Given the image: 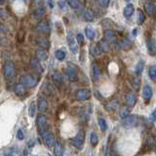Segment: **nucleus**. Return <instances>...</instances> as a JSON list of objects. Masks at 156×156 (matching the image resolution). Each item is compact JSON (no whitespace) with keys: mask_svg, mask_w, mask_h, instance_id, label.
Wrapping results in <instances>:
<instances>
[{"mask_svg":"<svg viewBox=\"0 0 156 156\" xmlns=\"http://www.w3.org/2000/svg\"><path fill=\"white\" fill-rule=\"evenodd\" d=\"M3 74L7 80L14 79L15 75H16V68H15L13 62L8 61L5 62L4 66H3Z\"/></svg>","mask_w":156,"mask_h":156,"instance_id":"obj_1","label":"nucleus"},{"mask_svg":"<svg viewBox=\"0 0 156 156\" xmlns=\"http://www.w3.org/2000/svg\"><path fill=\"white\" fill-rule=\"evenodd\" d=\"M38 131L41 136H45L47 134V116L45 114H39L36 119Z\"/></svg>","mask_w":156,"mask_h":156,"instance_id":"obj_2","label":"nucleus"},{"mask_svg":"<svg viewBox=\"0 0 156 156\" xmlns=\"http://www.w3.org/2000/svg\"><path fill=\"white\" fill-rule=\"evenodd\" d=\"M138 123H139V119L136 115H128V116L123 118L121 122L122 126H123L124 128H128V129L136 127V126L138 125Z\"/></svg>","mask_w":156,"mask_h":156,"instance_id":"obj_3","label":"nucleus"},{"mask_svg":"<svg viewBox=\"0 0 156 156\" xmlns=\"http://www.w3.org/2000/svg\"><path fill=\"white\" fill-rule=\"evenodd\" d=\"M85 142V134L83 131H79L72 140V144L77 148H81Z\"/></svg>","mask_w":156,"mask_h":156,"instance_id":"obj_4","label":"nucleus"},{"mask_svg":"<svg viewBox=\"0 0 156 156\" xmlns=\"http://www.w3.org/2000/svg\"><path fill=\"white\" fill-rule=\"evenodd\" d=\"M22 84H24L25 87H28V88H32L34 87L37 81L34 77H33L32 75H30V74H27V75H25L22 77V81H21Z\"/></svg>","mask_w":156,"mask_h":156,"instance_id":"obj_5","label":"nucleus"},{"mask_svg":"<svg viewBox=\"0 0 156 156\" xmlns=\"http://www.w3.org/2000/svg\"><path fill=\"white\" fill-rule=\"evenodd\" d=\"M68 43L69 50L71 51L73 54H76L77 51H78V47H77L76 39L74 38L72 32H68Z\"/></svg>","mask_w":156,"mask_h":156,"instance_id":"obj_6","label":"nucleus"},{"mask_svg":"<svg viewBox=\"0 0 156 156\" xmlns=\"http://www.w3.org/2000/svg\"><path fill=\"white\" fill-rule=\"evenodd\" d=\"M66 75H68L69 81H71V82H75V81L78 80L76 69L71 65H68V68H66Z\"/></svg>","mask_w":156,"mask_h":156,"instance_id":"obj_7","label":"nucleus"},{"mask_svg":"<svg viewBox=\"0 0 156 156\" xmlns=\"http://www.w3.org/2000/svg\"><path fill=\"white\" fill-rule=\"evenodd\" d=\"M91 97V92L87 90V89H81L78 90L76 93V99L78 101H87L90 99Z\"/></svg>","mask_w":156,"mask_h":156,"instance_id":"obj_8","label":"nucleus"},{"mask_svg":"<svg viewBox=\"0 0 156 156\" xmlns=\"http://www.w3.org/2000/svg\"><path fill=\"white\" fill-rule=\"evenodd\" d=\"M29 65H30V68L37 73L43 72V68H42L41 64H40V61L37 58H32L30 60V62H29Z\"/></svg>","mask_w":156,"mask_h":156,"instance_id":"obj_9","label":"nucleus"},{"mask_svg":"<svg viewBox=\"0 0 156 156\" xmlns=\"http://www.w3.org/2000/svg\"><path fill=\"white\" fill-rule=\"evenodd\" d=\"M36 44L38 45L39 48H41L43 50H46V49H49L50 47V42L46 37L44 36H40V37H37L36 38Z\"/></svg>","mask_w":156,"mask_h":156,"instance_id":"obj_10","label":"nucleus"},{"mask_svg":"<svg viewBox=\"0 0 156 156\" xmlns=\"http://www.w3.org/2000/svg\"><path fill=\"white\" fill-rule=\"evenodd\" d=\"M36 30L38 31L39 33H43V34H46L50 31V27H49V25H48L47 22L45 21H41L39 22L38 25L36 27Z\"/></svg>","mask_w":156,"mask_h":156,"instance_id":"obj_11","label":"nucleus"},{"mask_svg":"<svg viewBox=\"0 0 156 156\" xmlns=\"http://www.w3.org/2000/svg\"><path fill=\"white\" fill-rule=\"evenodd\" d=\"M137 103V95L134 92H129L126 95V103L130 107H133Z\"/></svg>","mask_w":156,"mask_h":156,"instance_id":"obj_12","label":"nucleus"},{"mask_svg":"<svg viewBox=\"0 0 156 156\" xmlns=\"http://www.w3.org/2000/svg\"><path fill=\"white\" fill-rule=\"evenodd\" d=\"M44 140H45V143L48 147H52L53 146H55V137L53 135V133L51 132H47V134L44 136Z\"/></svg>","mask_w":156,"mask_h":156,"instance_id":"obj_13","label":"nucleus"},{"mask_svg":"<svg viewBox=\"0 0 156 156\" xmlns=\"http://www.w3.org/2000/svg\"><path fill=\"white\" fill-rule=\"evenodd\" d=\"M146 47H147V51L151 56H154L156 54V43L153 39H147L146 41Z\"/></svg>","mask_w":156,"mask_h":156,"instance_id":"obj_14","label":"nucleus"},{"mask_svg":"<svg viewBox=\"0 0 156 156\" xmlns=\"http://www.w3.org/2000/svg\"><path fill=\"white\" fill-rule=\"evenodd\" d=\"M25 93H27V87H25L24 84L19 83L15 86V94H16L17 96L23 97L25 95Z\"/></svg>","mask_w":156,"mask_h":156,"instance_id":"obj_15","label":"nucleus"},{"mask_svg":"<svg viewBox=\"0 0 156 156\" xmlns=\"http://www.w3.org/2000/svg\"><path fill=\"white\" fill-rule=\"evenodd\" d=\"M92 75L95 81H99L100 77H101V69L96 62L92 65Z\"/></svg>","mask_w":156,"mask_h":156,"instance_id":"obj_16","label":"nucleus"},{"mask_svg":"<svg viewBox=\"0 0 156 156\" xmlns=\"http://www.w3.org/2000/svg\"><path fill=\"white\" fill-rule=\"evenodd\" d=\"M152 94H153V92H152V88L150 86H148V85H146L143 89V99L146 100V101H149V100L152 98Z\"/></svg>","mask_w":156,"mask_h":156,"instance_id":"obj_17","label":"nucleus"},{"mask_svg":"<svg viewBox=\"0 0 156 156\" xmlns=\"http://www.w3.org/2000/svg\"><path fill=\"white\" fill-rule=\"evenodd\" d=\"M98 47H99V49L101 50L102 53H107V52H109V44L108 42L106 41V40H100L99 43H98Z\"/></svg>","mask_w":156,"mask_h":156,"instance_id":"obj_18","label":"nucleus"},{"mask_svg":"<svg viewBox=\"0 0 156 156\" xmlns=\"http://www.w3.org/2000/svg\"><path fill=\"white\" fill-rule=\"evenodd\" d=\"M46 14V8L44 6H40L38 8H36V10L34 11V18L37 19V20H39V19H42L44 16H45Z\"/></svg>","mask_w":156,"mask_h":156,"instance_id":"obj_19","label":"nucleus"},{"mask_svg":"<svg viewBox=\"0 0 156 156\" xmlns=\"http://www.w3.org/2000/svg\"><path fill=\"white\" fill-rule=\"evenodd\" d=\"M54 154L55 156H62L64 155V146L61 143V142H56L54 147Z\"/></svg>","mask_w":156,"mask_h":156,"instance_id":"obj_20","label":"nucleus"},{"mask_svg":"<svg viewBox=\"0 0 156 156\" xmlns=\"http://www.w3.org/2000/svg\"><path fill=\"white\" fill-rule=\"evenodd\" d=\"M105 36L108 41L114 42L115 40H116V34H115V32L113 30H111V29H106L105 31Z\"/></svg>","mask_w":156,"mask_h":156,"instance_id":"obj_21","label":"nucleus"},{"mask_svg":"<svg viewBox=\"0 0 156 156\" xmlns=\"http://www.w3.org/2000/svg\"><path fill=\"white\" fill-rule=\"evenodd\" d=\"M134 12H135V8H134V5L133 4H128L127 6L125 7V9H124V12H123L124 17L130 18L134 14Z\"/></svg>","mask_w":156,"mask_h":156,"instance_id":"obj_22","label":"nucleus"},{"mask_svg":"<svg viewBox=\"0 0 156 156\" xmlns=\"http://www.w3.org/2000/svg\"><path fill=\"white\" fill-rule=\"evenodd\" d=\"M52 78H53V81L55 82V84L58 85V86L62 83V75L61 72L56 71V72L53 74V76H52Z\"/></svg>","mask_w":156,"mask_h":156,"instance_id":"obj_23","label":"nucleus"},{"mask_svg":"<svg viewBox=\"0 0 156 156\" xmlns=\"http://www.w3.org/2000/svg\"><path fill=\"white\" fill-rule=\"evenodd\" d=\"M85 34H86L88 39L93 40L96 37V31L91 27H85Z\"/></svg>","mask_w":156,"mask_h":156,"instance_id":"obj_24","label":"nucleus"},{"mask_svg":"<svg viewBox=\"0 0 156 156\" xmlns=\"http://www.w3.org/2000/svg\"><path fill=\"white\" fill-rule=\"evenodd\" d=\"M95 19V13L91 9H87L84 13V20L87 22H92Z\"/></svg>","mask_w":156,"mask_h":156,"instance_id":"obj_25","label":"nucleus"},{"mask_svg":"<svg viewBox=\"0 0 156 156\" xmlns=\"http://www.w3.org/2000/svg\"><path fill=\"white\" fill-rule=\"evenodd\" d=\"M36 58L39 61H46L48 59V53L45 50H38L36 52Z\"/></svg>","mask_w":156,"mask_h":156,"instance_id":"obj_26","label":"nucleus"},{"mask_svg":"<svg viewBox=\"0 0 156 156\" xmlns=\"http://www.w3.org/2000/svg\"><path fill=\"white\" fill-rule=\"evenodd\" d=\"M144 10H146L147 15L152 16L155 13V6L153 4H151V3H146L144 4Z\"/></svg>","mask_w":156,"mask_h":156,"instance_id":"obj_27","label":"nucleus"},{"mask_svg":"<svg viewBox=\"0 0 156 156\" xmlns=\"http://www.w3.org/2000/svg\"><path fill=\"white\" fill-rule=\"evenodd\" d=\"M143 68H144V62L140 60L138 64H137L136 68H135V73L137 74V75H140V74L143 73Z\"/></svg>","mask_w":156,"mask_h":156,"instance_id":"obj_28","label":"nucleus"},{"mask_svg":"<svg viewBox=\"0 0 156 156\" xmlns=\"http://www.w3.org/2000/svg\"><path fill=\"white\" fill-rule=\"evenodd\" d=\"M38 108H39L40 111H42V112L46 111V109H47V101L44 98H40L38 100Z\"/></svg>","mask_w":156,"mask_h":156,"instance_id":"obj_29","label":"nucleus"},{"mask_svg":"<svg viewBox=\"0 0 156 156\" xmlns=\"http://www.w3.org/2000/svg\"><path fill=\"white\" fill-rule=\"evenodd\" d=\"M36 113V103L35 102H31L28 106V115L30 117H33Z\"/></svg>","mask_w":156,"mask_h":156,"instance_id":"obj_30","label":"nucleus"},{"mask_svg":"<svg viewBox=\"0 0 156 156\" xmlns=\"http://www.w3.org/2000/svg\"><path fill=\"white\" fill-rule=\"evenodd\" d=\"M98 122H99V126H100V129H101V131H103V132L106 131V129H107V123H106V121H105V118L100 117Z\"/></svg>","mask_w":156,"mask_h":156,"instance_id":"obj_31","label":"nucleus"},{"mask_svg":"<svg viewBox=\"0 0 156 156\" xmlns=\"http://www.w3.org/2000/svg\"><path fill=\"white\" fill-rule=\"evenodd\" d=\"M120 45L124 50H128L132 47V42L130 41L128 38H125L124 40H122V41L120 42Z\"/></svg>","mask_w":156,"mask_h":156,"instance_id":"obj_32","label":"nucleus"},{"mask_svg":"<svg viewBox=\"0 0 156 156\" xmlns=\"http://www.w3.org/2000/svg\"><path fill=\"white\" fill-rule=\"evenodd\" d=\"M148 76H149V78L154 81L156 79V66L152 65L149 68V69H148Z\"/></svg>","mask_w":156,"mask_h":156,"instance_id":"obj_33","label":"nucleus"},{"mask_svg":"<svg viewBox=\"0 0 156 156\" xmlns=\"http://www.w3.org/2000/svg\"><path fill=\"white\" fill-rule=\"evenodd\" d=\"M55 56H56V58H57V60L59 61H64L65 59V53L64 51H62V50H57L55 52Z\"/></svg>","mask_w":156,"mask_h":156,"instance_id":"obj_34","label":"nucleus"},{"mask_svg":"<svg viewBox=\"0 0 156 156\" xmlns=\"http://www.w3.org/2000/svg\"><path fill=\"white\" fill-rule=\"evenodd\" d=\"M90 52H91V54H92L93 56H94V57H98V56H100V55L102 54V52H101V50L99 49L98 45L92 46L91 49H90Z\"/></svg>","mask_w":156,"mask_h":156,"instance_id":"obj_35","label":"nucleus"},{"mask_svg":"<svg viewBox=\"0 0 156 156\" xmlns=\"http://www.w3.org/2000/svg\"><path fill=\"white\" fill-rule=\"evenodd\" d=\"M66 2H68V4L73 9H77L80 5L79 0H66Z\"/></svg>","mask_w":156,"mask_h":156,"instance_id":"obj_36","label":"nucleus"},{"mask_svg":"<svg viewBox=\"0 0 156 156\" xmlns=\"http://www.w3.org/2000/svg\"><path fill=\"white\" fill-rule=\"evenodd\" d=\"M98 142H99V138H98V135H97V133L93 132L91 134V143L93 146H96L97 144H98Z\"/></svg>","mask_w":156,"mask_h":156,"instance_id":"obj_37","label":"nucleus"},{"mask_svg":"<svg viewBox=\"0 0 156 156\" xmlns=\"http://www.w3.org/2000/svg\"><path fill=\"white\" fill-rule=\"evenodd\" d=\"M106 107H107V109H108L109 111H112L114 109H116V107H117V102L116 101H111V102H109Z\"/></svg>","mask_w":156,"mask_h":156,"instance_id":"obj_38","label":"nucleus"},{"mask_svg":"<svg viewBox=\"0 0 156 156\" xmlns=\"http://www.w3.org/2000/svg\"><path fill=\"white\" fill-rule=\"evenodd\" d=\"M76 41L79 45H83L84 44V36L82 33H77L76 35Z\"/></svg>","mask_w":156,"mask_h":156,"instance_id":"obj_39","label":"nucleus"},{"mask_svg":"<svg viewBox=\"0 0 156 156\" xmlns=\"http://www.w3.org/2000/svg\"><path fill=\"white\" fill-rule=\"evenodd\" d=\"M139 19H138V23L139 25H143V23L144 22V20H146V16H144V14L140 10H139Z\"/></svg>","mask_w":156,"mask_h":156,"instance_id":"obj_40","label":"nucleus"},{"mask_svg":"<svg viewBox=\"0 0 156 156\" xmlns=\"http://www.w3.org/2000/svg\"><path fill=\"white\" fill-rule=\"evenodd\" d=\"M129 113H130V110H129L128 108H126V107H124V108H122L121 111H120V116H121L122 118H125L126 116H128V115H130Z\"/></svg>","mask_w":156,"mask_h":156,"instance_id":"obj_41","label":"nucleus"},{"mask_svg":"<svg viewBox=\"0 0 156 156\" xmlns=\"http://www.w3.org/2000/svg\"><path fill=\"white\" fill-rule=\"evenodd\" d=\"M17 138H18V140H22L25 139V134H24L23 130L20 129V130L18 131V133H17Z\"/></svg>","mask_w":156,"mask_h":156,"instance_id":"obj_42","label":"nucleus"},{"mask_svg":"<svg viewBox=\"0 0 156 156\" xmlns=\"http://www.w3.org/2000/svg\"><path fill=\"white\" fill-rule=\"evenodd\" d=\"M109 1L110 0H99V3L102 7H107L109 4Z\"/></svg>","mask_w":156,"mask_h":156,"instance_id":"obj_43","label":"nucleus"},{"mask_svg":"<svg viewBox=\"0 0 156 156\" xmlns=\"http://www.w3.org/2000/svg\"><path fill=\"white\" fill-rule=\"evenodd\" d=\"M4 156H14V150L12 149V148H10V149L5 150V152H4Z\"/></svg>","mask_w":156,"mask_h":156,"instance_id":"obj_44","label":"nucleus"},{"mask_svg":"<svg viewBox=\"0 0 156 156\" xmlns=\"http://www.w3.org/2000/svg\"><path fill=\"white\" fill-rule=\"evenodd\" d=\"M59 5H60L62 10H65V2L64 1V0H60V1H59Z\"/></svg>","mask_w":156,"mask_h":156,"instance_id":"obj_45","label":"nucleus"},{"mask_svg":"<svg viewBox=\"0 0 156 156\" xmlns=\"http://www.w3.org/2000/svg\"><path fill=\"white\" fill-rule=\"evenodd\" d=\"M150 119L152 121H156V108L153 111H152V113L150 115Z\"/></svg>","mask_w":156,"mask_h":156,"instance_id":"obj_46","label":"nucleus"},{"mask_svg":"<svg viewBox=\"0 0 156 156\" xmlns=\"http://www.w3.org/2000/svg\"><path fill=\"white\" fill-rule=\"evenodd\" d=\"M28 155V150H27V148H25V149L22 152V154L20 156H27Z\"/></svg>","mask_w":156,"mask_h":156,"instance_id":"obj_47","label":"nucleus"},{"mask_svg":"<svg viewBox=\"0 0 156 156\" xmlns=\"http://www.w3.org/2000/svg\"><path fill=\"white\" fill-rule=\"evenodd\" d=\"M48 5L50 6V8H53L54 7V5H53V0H48Z\"/></svg>","mask_w":156,"mask_h":156,"instance_id":"obj_48","label":"nucleus"},{"mask_svg":"<svg viewBox=\"0 0 156 156\" xmlns=\"http://www.w3.org/2000/svg\"><path fill=\"white\" fill-rule=\"evenodd\" d=\"M137 31H138V29H137V28H135V29L133 30V35H134V36H137Z\"/></svg>","mask_w":156,"mask_h":156,"instance_id":"obj_49","label":"nucleus"},{"mask_svg":"<svg viewBox=\"0 0 156 156\" xmlns=\"http://www.w3.org/2000/svg\"><path fill=\"white\" fill-rule=\"evenodd\" d=\"M106 156H115V154L113 153V152H108V153L106 154Z\"/></svg>","mask_w":156,"mask_h":156,"instance_id":"obj_50","label":"nucleus"},{"mask_svg":"<svg viewBox=\"0 0 156 156\" xmlns=\"http://www.w3.org/2000/svg\"><path fill=\"white\" fill-rule=\"evenodd\" d=\"M125 1H126V2H130L131 0H125Z\"/></svg>","mask_w":156,"mask_h":156,"instance_id":"obj_51","label":"nucleus"}]
</instances>
